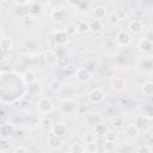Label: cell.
I'll return each instance as SVG.
<instances>
[{
  "label": "cell",
  "mask_w": 153,
  "mask_h": 153,
  "mask_svg": "<svg viewBox=\"0 0 153 153\" xmlns=\"http://www.w3.org/2000/svg\"><path fill=\"white\" fill-rule=\"evenodd\" d=\"M116 148V141H105L104 142V149L106 152H114Z\"/></svg>",
  "instance_id": "cell-31"
},
{
  "label": "cell",
  "mask_w": 153,
  "mask_h": 153,
  "mask_svg": "<svg viewBox=\"0 0 153 153\" xmlns=\"http://www.w3.org/2000/svg\"><path fill=\"white\" fill-rule=\"evenodd\" d=\"M13 153H27V151L25 147H17V148H14Z\"/></svg>",
  "instance_id": "cell-36"
},
{
  "label": "cell",
  "mask_w": 153,
  "mask_h": 153,
  "mask_svg": "<svg viewBox=\"0 0 153 153\" xmlns=\"http://www.w3.org/2000/svg\"><path fill=\"white\" fill-rule=\"evenodd\" d=\"M84 147H85V152H87V153H97L98 152V145L96 141L85 143Z\"/></svg>",
  "instance_id": "cell-28"
},
{
  "label": "cell",
  "mask_w": 153,
  "mask_h": 153,
  "mask_svg": "<svg viewBox=\"0 0 153 153\" xmlns=\"http://www.w3.org/2000/svg\"><path fill=\"white\" fill-rule=\"evenodd\" d=\"M36 106H37V111H38L39 114H42V115H48V114H50V112L53 111V109H54L53 102H51L49 98H47V97L41 98V99L37 102Z\"/></svg>",
  "instance_id": "cell-1"
},
{
  "label": "cell",
  "mask_w": 153,
  "mask_h": 153,
  "mask_svg": "<svg viewBox=\"0 0 153 153\" xmlns=\"http://www.w3.org/2000/svg\"><path fill=\"white\" fill-rule=\"evenodd\" d=\"M12 41H11V38H6V37H4V38H1L0 39V49L1 50H4V51H10L11 49H12Z\"/></svg>",
  "instance_id": "cell-23"
},
{
  "label": "cell",
  "mask_w": 153,
  "mask_h": 153,
  "mask_svg": "<svg viewBox=\"0 0 153 153\" xmlns=\"http://www.w3.org/2000/svg\"><path fill=\"white\" fill-rule=\"evenodd\" d=\"M104 136H105V141H116V137H117L116 133L115 131H110V130Z\"/></svg>",
  "instance_id": "cell-34"
},
{
  "label": "cell",
  "mask_w": 153,
  "mask_h": 153,
  "mask_svg": "<svg viewBox=\"0 0 153 153\" xmlns=\"http://www.w3.org/2000/svg\"><path fill=\"white\" fill-rule=\"evenodd\" d=\"M63 31L67 33V36H68V37L75 36V35L78 33V31H76V26H75V24H74V23H69V24H67Z\"/></svg>",
  "instance_id": "cell-26"
},
{
  "label": "cell",
  "mask_w": 153,
  "mask_h": 153,
  "mask_svg": "<svg viewBox=\"0 0 153 153\" xmlns=\"http://www.w3.org/2000/svg\"><path fill=\"white\" fill-rule=\"evenodd\" d=\"M53 41L57 47H63L69 42V37L63 30H56L53 32Z\"/></svg>",
  "instance_id": "cell-2"
},
{
  "label": "cell",
  "mask_w": 153,
  "mask_h": 153,
  "mask_svg": "<svg viewBox=\"0 0 153 153\" xmlns=\"http://www.w3.org/2000/svg\"><path fill=\"white\" fill-rule=\"evenodd\" d=\"M116 43L120 47H128L131 43V35L126 30H120L116 33Z\"/></svg>",
  "instance_id": "cell-3"
},
{
  "label": "cell",
  "mask_w": 153,
  "mask_h": 153,
  "mask_svg": "<svg viewBox=\"0 0 153 153\" xmlns=\"http://www.w3.org/2000/svg\"><path fill=\"white\" fill-rule=\"evenodd\" d=\"M76 31L78 33H87L90 31V26H88V22L86 20H78L76 24Z\"/></svg>",
  "instance_id": "cell-19"
},
{
  "label": "cell",
  "mask_w": 153,
  "mask_h": 153,
  "mask_svg": "<svg viewBox=\"0 0 153 153\" xmlns=\"http://www.w3.org/2000/svg\"><path fill=\"white\" fill-rule=\"evenodd\" d=\"M111 126L115 129H121L124 127V118L122 116H115L111 120Z\"/></svg>",
  "instance_id": "cell-24"
},
{
  "label": "cell",
  "mask_w": 153,
  "mask_h": 153,
  "mask_svg": "<svg viewBox=\"0 0 153 153\" xmlns=\"http://www.w3.org/2000/svg\"><path fill=\"white\" fill-rule=\"evenodd\" d=\"M108 131H109V128H108V126L104 124V123H97L96 127H94V134H96V135L104 136Z\"/></svg>",
  "instance_id": "cell-22"
},
{
  "label": "cell",
  "mask_w": 153,
  "mask_h": 153,
  "mask_svg": "<svg viewBox=\"0 0 153 153\" xmlns=\"http://www.w3.org/2000/svg\"><path fill=\"white\" fill-rule=\"evenodd\" d=\"M142 139H143V142H145V145H147V146H151V145H152V142H153V134H152V131H151V130H148V131L143 133V136H142Z\"/></svg>",
  "instance_id": "cell-29"
},
{
  "label": "cell",
  "mask_w": 153,
  "mask_h": 153,
  "mask_svg": "<svg viewBox=\"0 0 153 153\" xmlns=\"http://www.w3.org/2000/svg\"><path fill=\"white\" fill-rule=\"evenodd\" d=\"M75 108H76V103L73 99H66L60 105V109L63 114H72V112H74Z\"/></svg>",
  "instance_id": "cell-10"
},
{
  "label": "cell",
  "mask_w": 153,
  "mask_h": 153,
  "mask_svg": "<svg viewBox=\"0 0 153 153\" xmlns=\"http://www.w3.org/2000/svg\"><path fill=\"white\" fill-rule=\"evenodd\" d=\"M6 51H4V50H1L0 49V62H2V61H5L6 60Z\"/></svg>",
  "instance_id": "cell-37"
},
{
  "label": "cell",
  "mask_w": 153,
  "mask_h": 153,
  "mask_svg": "<svg viewBox=\"0 0 153 153\" xmlns=\"http://www.w3.org/2000/svg\"><path fill=\"white\" fill-rule=\"evenodd\" d=\"M152 48H153V43L149 38H141L137 43V49L140 53L142 54H148L152 51Z\"/></svg>",
  "instance_id": "cell-8"
},
{
  "label": "cell",
  "mask_w": 153,
  "mask_h": 153,
  "mask_svg": "<svg viewBox=\"0 0 153 153\" xmlns=\"http://www.w3.org/2000/svg\"><path fill=\"white\" fill-rule=\"evenodd\" d=\"M49 17H50V19H51L54 23H57V24H59V23H62V22L65 20L66 13H65V11L61 10V8H54V10L50 12Z\"/></svg>",
  "instance_id": "cell-11"
},
{
  "label": "cell",
  "mask_w": 153,
  "mask_h": 153,
  "mask_svg": "<svg viewBox=\"0 0 153 153\" xmlns=\"http://www.w3.org/2000/svg\"><path fill=\"white\" fill-rule=\"evenodd\" d=\"M57 59H59V56L56 55V53L54 50H51V49L45 50V53H44V60H45L47 65H49V66H56Z\"/></svg>",
  "instance_id": "cell-13"
},
{
  "label": "cell",
  "mask_w": 153,
  "mask_h": 153,
  "mask_svg": "<svg viewBox=\"0 0 153 153\" xmlns=\"http://www.w3.org/2000/svg\"><path fill=\"white\" fill-rule=\"evenodd\" d=\"M112 14H114V17L116 18L117 22H123V20L127 19V12H126V10L118 8V10H116Z\"/></svg>",
  "instance_id": "cell-27"
},
{
  "label": "cell",
  "mask_w": 153,
  "mask_h": 153,
  "mask_svg": "<svg viewBox=\"0 0 153 153\" xmlns=\"http://www.w3.org/2000/svg\"><path fill=\"white\" fill-rule=\"evenodd\" d=\"M13 131H14V127H13V124H10V123H5V124H2L1 127H0V134L2 135V137H8V136H11L12 134H13Z\"/></svg>",
  "instance_id": "cell-17"
},
{
  "label": "cell",
  "mask_w": 153,
  "mask_h": 153,
  "mask_svg": "<svg viewBox=\"0 0 153 153\" xmlns=\"http://www.w3.org/2000/svg\"><path fill=\"white\" fill-rule=\"evenodd\" d=\"M68 153H85V147H84V145H81L79 142H74L71 145Z\"/></svg>",
  "instance_id": "cell-25"
},
{
  "label": "cell",
  "mask_w": 153,
  "mask_h": 153,
  "mask_svg": "<svg viewBox=\"0 0 153 153\" xmlns=\"http://www.w3.org/2000/svg\"><path fill=\"white\" fill-rule=\"evenodd\" d=\"M142 29H143V24H142V22L140 20V19H133V20H130L129 22V24H128V32L129 33H140L141 31H142Z\"/></svg>",
  "instance_id": "cell-9"
},
{
  "label": "cell",
  "mask_w": 153,
  "mask_h": 153,
  "mask_svg": "<svg viewBox=\"0 0 153 153\" xmlns=\"http://www.w3.org/2000/svg\"><path fill=\"white\" fill-rule=\"evenodd\" d=\"M124 134H126V136L129 137V139H136V137L139 136V134H140V130H139L137 126H135V124H129V126L126 127Z\"/></svg>",
  "instance_id": "cell-14"
},
{
  "label": "cell",
  "mask_w": 153,
  "mask_h": 153,
  "mask_svg": "<svg viewBox=\"0 0 153 153\" xmlns=\"http://www.w3.org/2000/svg\"><path fill=\"white\" fill-rule=\"evenodd\" d=\"M47 143H48V146L51 149H57L62 145V139L59 137V136H56V135H54V134H50L47 137Z\"/></svg>",
  "instance_id": "cell-12"
},
{
  "label": "cell",
  "mask_w": 153,
  "mask_h": 153,
  "mask_svg": "<svg viewBox=\"0 0 153 153\" xmlns=\"http://www.w3.org/2000/svg\"><path fill=\"white\" fill-rule=\"evenodd\" d=\"M110 22H111V24H116V23H118V22L116 20V18L114 17V14L111 16V19H110Z\"/></svg>",
  "instance_id": "cell-38"
},
{
  "label": "cell",
  "mask_w": 153,
  "mask_h": 153,
  "mask_svg": "<svg viewBox=\"0 0 153 153\" xmlns=\"http://www.w3.org/2000/svg\"><path fill=\"white\" fill-rule=\"evenodd\" d=\"M56 65H57L59 67H63V68H66V67L69 65V62H68V59H67V57H59Z\"/></svg>",
  "instance_id": "cell-33"
},
{
  "label": "cell",
  "mask_w": 153,
  "mask_h": 153,
  "mask_svg": "<svg viewBox=\"0 0 153 153\" xmlns=\"http://www.w3.org/2000/svg\"><path fill=\"white\" fill-rule=\"evenodd\" d=\"M87 98H88V100H90L91 103H93V104H98V103H100V102L104 100V98H105V93H104L100 88L96 87V88H92V90L88 92Z\"/></svg>",
  "instance_id": "cell-4"
},
{
  "label": "cell",
  "mask_w": 153,
  "mask_h": 153,
  "mask_svg": "<svg viewBox=\"0 0 153 153\" xmlns=\"http://www.w3.org/2000/svg\"><path fill=\"white\" fill-rule=\"evenodd\" d=\"M62 86H63V84H62V81H61L60 79H53V80L49 82L50 90H51L53 92H56V93L62 90Z\"/></svg>",
  "instance_id": "cell-21"
},
{
  "label": "cell",
  "mask_w": 153,
  "mask_h": 153,
  "mask_svg": "<svg viewBox=\"0 0 153 153\" xmlns=\"http://www.w3.org/2000/svg\"><path fill=\"white\" fill-rule=\"evenodd\" d=\"M111 87L115 91H117V92L124 91L126 87H127V80H126V78L122 76V75H117V76L112 78V80H111Z\"/></svg>",
  "instance_id": "cell-6"
},
{
  "label": "cell",
  "mask_w": 153,
  "mask_h": 153,
  "mask_svg": "<svg viewBox=\"0 0 153 153\" xmlns=\"http://www.w3.org/2000/svg\"><path fill=\"white\" fill-rule=\"evenodd\" d=\"M68 128L63 122H56L51 126V134L59 136V137H63L67 135Z\"/></svg>",
  "instance_id": "cell-7"
},
{
  "label": "cell",
  "mask_w": 153,
  "mask_h": 153,
  "mask_svg": "<svg viewBox=\"0 0 153 153\" xmlns=\"http://www.w3.org/2000/svg\"><path fill=\"white\" fill-rule=\"evenodd\" d=\"M82 140H84L85 143H88V142L96 141V137H94V134H92V133H86V134H84Z\"/></svg>",
  "instance_id": "cell-32"
},
{
  "label": "cell",
  "mask_w": 153,
  "mask_h": 153,
  "mask_svg": "<svg viewBox=\"0 0 153 153\" xmlns=\"http://www.w3.org/2000/svg\"><path fill=\"white\" fill-rule=\"evenodd\" d=\"M74 76L79 82H86L92 78V72L85 67H80V68H76Z\"/></svg>",
  "instance_id": "cell-5"
},
{
  "label": "cell",
  "mask_w": 153,
  "mask_h": 153,
  "mask_svg": "<svg viewBox=\"0 0 153 153\" xmlns=\"http://www.w3.org/2000/svg\"><path fill=\"white\" fill-rule=\"evenodd\" d=\"M10 149V141L6 137L0 139V152H6Z\"/></svg>",
  "instance_id": "cell-30"
},
{
  "label": "cell",
  "mask_w": 153,
  "mask_h": 153,
  "mask_svg": "<svg viewBox=\"0 0 153 153\" xmlns=\"http://www.w3.org/2000/svg\"><path fill=\"white\" fill-rule=\"evenodd\" d=\"M141 91L145 96L151 97L153 94V82L152 81H145L141 86Z\"/></svg>",
  "instance_id": "cell-20"
},
{
  "label": "cell",
  "mask_w": 153,
  "mask_h": 153,
  "mask_svg": "<svg viewBox=\"0 0 153 153\" xmlns=\"http://www.w3.org/2000/svg\"><path fill=\"white\" fill-rule=\"evenodd\" d=\"M136 153H152V151H151V147H149V146L142 145V146H140V147L137 148Z\"/></svg>",
  "instance_id": "cell-35"
},
{
  "label": "cell",
  "mask_w": 153,
  "mask_h": 153,
  "mask_svg": "<svg viewBox=\"0 0 153 153\" xmlns=\"http://www.w3.org/2000/svg\"><path fill=\"white\" fill-rule=\"evenodd\" d=\"M88 26H90V31H92V32H100L102 30H103V27H104V25H103V22L102 20H99V19H91L90 22H88Z\"/></svg>",
  "instance_id": "cell-15"
},
{
  "label": "cell",
  "mask_w": 153,
  "mask_h": 153,
  "mask_svg": "<svg viewBox=\"0 0 153 153\" xmlns=\"http://www.w3.org/2000/svg\"><path fill=\"white\" fill-rule=\"evenodd\" d=\"M108 14V11H106V7L104 6H96L93 8V16H94V19H99L102 20L103 18H105V16Z\"/></svg>",
  "instance_id": "cell-18"
},
{
  "label": "cell",
  "mask_w": 153,
  "mask_h": 153,
  "mask_svg": "<svg viewBox=\"0 0 153 153\" xmlns=\"http://www.w3.org/2000/svg\"><path fill=\"white\" fill-rule=\"evenodd\" d=\"M1 35H2V32H1V30H0V39L2 38V37H1Z\"/></svg>",
  "instance_id": "cell-39"
},
{
  "label": "cell",
  "mask_w": 153,
  "mask_h": 153,
  "mask_svg": "<svg viewBox=\"0 0 153 153\" xmlns=\"http://www.w3.org/2000/svg\"><path fill=\"white\" fill-rule=\"evenodd\" d=\"M22 79H23L24 84H26V85H32V84L36 82L37 76H36V73H35V72H32V71H26V72L22 75Z\"/></svg>",
  "instance_id": "cell-16"
}]
</instances>
